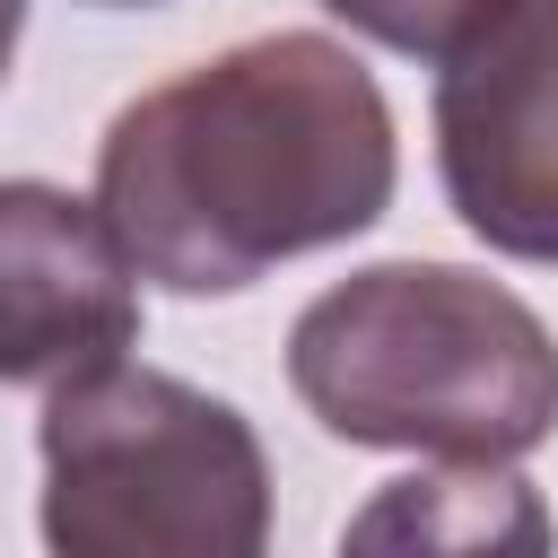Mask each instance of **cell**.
Wrapping results in <instances>:
<instances>
[{
    "mask_svg": "<svg viewBox=\"0 0 558 558\" xmlns=\"http://www.w3.org/2000/svg\"><path fill=\"white\" fill-rule=\"evenodd\" d=\"M349 35L384 44V52H410V61H445L453 44H471L506 0H323Z\"/></svg>",
    "mask_w": 558,
    "mask_h": 558,
    "instance_id": "obj_7",
    "label": "cell"
},
{
    "mask_svg": "<svg viewBox=\"0 0 558 558\" xmlns=\"http://www.w3.org/2000/svg\"><path fill=\"white\" fill-rule=\"evenodd\" d=\"M140 349V262L61 183H0V384H78Z\"/></svg>",
    "mask_w": 558,
    "mask_h": 558,
    "instance_id": "obj_5",
    "label": "cell"
},
{
    "mask_svg": "<svg viewBox=\"0 0 558 558\" xmlns=\"http://www.w3.org/2000/svg\"><path fill=\"white\" fill-rule=\"evenodd\" d=\"M288 384L340 445L523 462L558 436V340L488 270L375 262L288 323Z\"/></svg>",
    "mask_w": 558,
    "mask_h": 558,
    "instance_id": "obj_2",
    "label": "cell"
},
{
    "mask_svg": "<svg viewBox=\"0 0 558 558\" xmlns=\"http://www.w3.org/2000/svg\"><path fill=\"white\" fill-rule=\"evenodd\" d=\"M44 558H270V453L253 418L166 366H96L44 392Z\"/></svg>",
    "mask_w": 558,
    "mask_h": 558,
    "instance_id": "obj_3",
    "label": "cell"
},
{
    "mask_svg": "<svg viewBox=\"0 0 558 558\" xmlns=\"http://www.w3.org/2000/svg\"><path fill=\"white\" fill-rule=\"evenodd\" d=\"M17 26H26V0H0V78H9V52H17Z\"/></svg>",
    "mask_w": 558,
    "mask_h": 558,
    "instance_id": "obj_8",
    "label": "cell"
},
{
    "mask_svg": "<svg viewBox=\"0 0 558 558\" xmlns=\"http://www.w3.org/2000/svg\"><path fill=\"white\" fill-rule=\"evenodd\" d=\"M78 9H166V0H78Z\"/></svg>",
    "mask_w": 558,
    "mask_h": 558,
    "instance_id": "obj_9",
    "label": "cell"
},
{
    "mask_svg": "<svg viewBox=\"0 0 558 558\" xmlns=\"http://www.w3.org/2000/svg\"><path fill=\"white\" fill-rule=\"evenodd\" d=\"M392 183V105L375 70L314 26L244 35L157 78L96 140V209L140 279L174 296H235L296 253L366 235Z\"/></svg>",
    "mask_w": 558,
    "mask_h": 558,
    "instance_id": "obj_1",
    "label": "cell"
},
{
    "mask_svg": "<svg viewBox=\"0 0 558 558\" xmlns=\"http://www.w3.org/2000/svg\"><path fill=\"white\" fill-rule=\"evenodd\" d=\"M340 558H558V523L514 462H436L384 480L340 523Z\"/></svg>",
    "mask_w": 558,
    "mask_h": 558,
    "instance_id": "obj_6",
    "label": "cell"
},
{
    "mask_svg": "<svg viewBox=\"0 0 558 558\" xmlns=\"http://www.w3.org/2000/svg\"><path fill=\"white\" fill-rule=\"evenodd\" d=\"M436 174L506 262H558V0H506L436 70Z\"/></svg>",
    "mask_w": 558,
    "mask_h": 558,
    "instance_id": "obj_4",
    "label": "cell"
}]
</instances>
